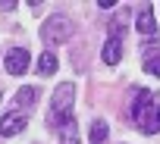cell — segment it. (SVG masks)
<instances>
[{
	"instance_id": "obj_2",
	"label": "cell",
	"mask_w": 160,
	"mask_h": 144,
	"mask_svg": "<svg viewBox=\"0 0 160 144\" xmlns=\"http://www.w3.org/2000/svg\"><path fill=\"white\" fill-rule=\"evenodd\" d=\"M72 97H75V85H69V82L57 85V91H53V103H50V116H47L50 125H66V122L72 119V116H69V110H72Z\"/></svg>"
},
{
	"instance_id": "obj_14",
	"label": "cell",
	"mask_w": 160,
	"mask_h": 144,
	"mask_svg": "<svg viewBox=\"0 0 160 144\" xmlns=\"http://www.w3.org/2000/svg\"><path fill=\"white\" fill-rule=\"evenodd\" d=\"M141 63H144V72L160 75V56H148V60H141Z\"/></svg>"
},
{
	"instance_id": "obj_11",
	"label": "cell",
	"mask_w": 160,
	"mask_h": 144,
	"mask_svg": "<svg viewBox=\"0 0 160 144\" xmlns=\"http://www.w3.org/2000/svg\"><path fill=\"white\" fill-rule=\"evenodd\" d=\"M60 144H78V128H75L72 119L66 125H60Z\"/></svg>"
},
{
	"instance_id": "obj_10",
	"label": "cell",
	"mask_w": 160,
	"mask_h": 144,
	"mask_svg": "<svg viewBox=\"0 0 160 144\" xmlns=\"http://www.w3.org/2000/svg\"><path fill=\"white\" fill-rule=\"evenodd\" d=\"M88 138H91V144H104V141H107V122H104V119H91Z\"/></svg>"
},
{
	"instance_id": "obj_13",
	"label": "cell",
	"mask_w": 160,
	"mask_h": 144,
	"mask_svg": "<svg viewBox=\"0 0 160 144\" xmlns=\"http://www.w3.org/2000/svg\"><path fill=\"white\" fill-rule=\"evenodd\" d=\"M148 56H160V38H151L148 44H141V60Z\"/></svg>"
},
{
	"instance_id": "obj_4",
	"label": "cell",
	"mask_w": 160,
	"mask_h": 144,
	"mask_svg": "<svg viewBox=\"0 0 160 144\" xmlns=\"http://www.w3.org/2000/svg\"><path fill=\"white\" fill-rule=\"evenodd\" d=\"M25 125H28V119H25V113H19V110H10V113L0 116V135H3V138L19 135Z\"/></svg>"
},
{
	"instance_id": "obj_9",
	"label": "cell",
	"mask_w": 160,
	"mask_h": 144,
	"mask_svg": "<svg viewBox=\"0 0 160 144\" xmlns=\"http://www.w3.org/2000/svg\"><path fill=\"white\" fill-rule=\"evenodd\" d=\"M57 66H60V63H57V56H53V53H41V56H38V63H35V69L41 72V75H53Z\"/></svg>"
},
{
	"instance_id": "obj_8",
	"label": "cell",
	"mask_w": 160,
	"mask_h": 144,
	"mask_svg": "<svg viewBox=\"0 0 160 144\" xmlns=\"http://www.w3.org/2000/svg\"><path fill=\"white\" fill-rule=\"evenodd\" d=\"M101 56H104V63H110V66H113V63H119V60H122V41L110 38V41L104 44V53H101Z\"/></svg>"
},
{
	"instance_id": "obj_3",
	"label": "cell",
	"mask_w": 160,
	"mask_h": 144,
	"mask_svg": "<svg viewBox=\"0 0 160 144\" xmlns=\"http://www.w3.org/2000/svg\"><path fill=\"white\" fill-rule=\"evenodd\" d=\"M41 38H44V44H50V47L69 44V38H72V19L63 16V13L50 16V19L41 25Z\"/></svg>"
},
{
	"instance_id": "obj_12",
	"label": "cell",
	"mask_w": 160,
	"mask_h": 144,
	"mask_svg": "<svg viewBox=\"0 0 160 144\" xmlns=\"http://www.w3.org/2000/svg\"><path fill=\"white\" fill-rule=\"evenodd\" d=\"M126 16H129V10H119V19L110 22V38L119 41V35H122V28H126Z\"/></svg>"
},
{
	"instance_id": "obj_7",
	"label": "cell",
	"mask_w": 160,
	"mask_h": 144,
	"mask_svg": "<svg viewBox=\"0 0 160 144\" xmlns=\"http://www.w3.org/2000/svg\"><path fill=\"white\" fill-rule=\"evenodd\" d=\"M35 100H38V88H35V85H25V88H19V91H16V97H13L16 110H28Z\"/></svg>"
},
{
	"instance_id": "obj_6",
	"label": "cell",
	"mask_w": 160,
	"mask_h": 144,
	"mask_svg": "<svg viewBox=\"0 0 160 144\" xmlns=\"http://www.w3.org/2000/svg\"><path fill=\"white\" fill-rule=\"evenodd\" d=\"M138 31L151 41V38H157V25H154V13H151V7H144V10H138Z\"/></svg>"
},
{
	"instance_id": "obj_15",
	"label": "cell",
	"mask_w": 160,
	"mask_h": 144,
	"mask_svg": "<svg viewBox=\"0 0 160 144\" xmlns=\"http://www.w3.org/2000/svg\"><path fill=\"white\" fill-rule=\"evenodd\" d=\"M0 10H16V3H13V0H3V3H0Z\"/></svg>"
},
{
	"instance_id": "obj_1",
	"label": "cell",
	"mask_w": 160,
	"mask_h": 144,
	"mask_svg": "<svg viewBox=\"0 0 160 144\" xmlns=\"http://www.w3.org/2000/svg\"><path fill=\"white\" fill-rule=\"evenodd\" d=\"M132 122L144 135L160 132V94L157 91H138L132 100Z\"/></svg>"
},
{
	"instance_id": "obj_5",
	"label": "cell",
	"mask_w": 160,
	"mask_h": 144,
	"mask_svg": "<svg viewBox=\"0 0 160 144\" xmlns=\"http://www.w3.org/2000/svg\"><path fill=\"white\" fill-rule=\"evenodd\" d=\"M28 60H32V56H28L25 47H13V50L7 53V63H3V66H7L10 75H22V72L28 69Z\"/></svg>"
}]
</instances>
